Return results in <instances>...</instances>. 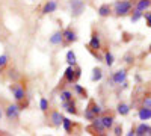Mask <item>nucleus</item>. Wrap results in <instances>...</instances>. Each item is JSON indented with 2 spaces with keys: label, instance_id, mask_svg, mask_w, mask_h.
<instances>
[{
  "label": "nucleus",
  "instance_id": "obj_1",
  "mask_svg": "<svg viewBox=\"0 0 151 136\" xmlns=\"http://www.w3.org/2000/svg\"><path fill=\"white\" fill-rule=\"evenodd\" d=\"M132 9V3L127 2V0H121V2H118L115 5V12L118 15H125V14H129Z\"/></svg>",
  "mask_w": 151,
  "mask_h": 136
},
{
  "label": "nucleus",
  "instance_id": "obj_2",
  "mask_svg": "<svg viewBox=\"0 0 151 136\" xmlns=\"http://www.w3.org/2000/svg\"><path fill=\"white\" fill-rule=\"evenodd\" d=\"M83 9H85V5L82 0H73L71 2V14L73 15H76V17L80 15L83 12Z\"/></svg>",
  "mask_w": 151,
  "mask_h": 136
},
{
  "label": "nucleus",
  "instance_id": "obj_3",
  "mask_svg": "<svg viewBox=\"0 0 151 136\" xmlns=\"http://www.w3.org/2000/svg\"><path fill=\"white\" fill-rule=\"evenodd\" d=\"M125 77H127V73H125L124 70H118L112 76V82H115V83H124L125 82Z\"/></svg>",
  "mask_w": 151,
  "mask_h": 136
},
{
  "label": "nucleus",
  "instance_id": "obj_4",
  "mask_svg": "<svg viewBox=\"0 0 151 136\" xmlns=\"http://www.w3.org/2000/svg\"><path fill=\"white\" fill-rule=\"evenodd\" d=\"M12 92H14V97H15V100H23V97H24V89L21 88V86H12Z\"/></svg>",
  "mask_w": 151,
  "mask_h": 136
},
{
  "label": "nucleus",
  "instance_id": "obj_5",
  "mask_svg": "<svg viewBox=\"0 0 151 136\" xmlns=\"http://www.w3.org/2000/svg\"><path fill=\"white\" fill-rule=\"evenodd\" d=\"M6 115H8L9 119H15V118H18V107H17V106H9Z\"/></svg>",
  "mask_w": 151,
  "mask_h": 136
},
{
  "label": "nucleus",
  "instance_id": "obj_6",
  "mask_svg": "<svg viewBox=\"0 0 151 136\" xmlns=\"http://www.w3.org/2000/svg\"><path fill=\"white\" fill-rule=\"evenodd\" d=\"M139 118H141L142 121L150 119V118H151V109H150V107H144V109H141V110H139Z\"/></svg>",
  "mask_w": 151,
  "mask_h": 136
},
{
  "label": "nucleus",
  "instance_id": "obj_7",
  "mask_svg": "<svg viewBox=\"0 0 151 136\" xmlns=\"http://www.w3.org/2000/svg\"><path fill=\"white\" fill-rule=\"evenodd\" d=\"M136 135H151V127L147 124H141L136 129Z\"/></svg>",
  "mask_w": 151,
  "mask_h": 136
},
{
  "label": "nucleus",
  "instance_id": "obj_8",
  "mask_svg": "<svg viewBox=\"0 0 151 136\" xmlns=\"http://www.w3.org/2000/svg\"><path fill=\"white\" fill-rule=\"evenodd\" d=\"M62 35H64L65 36V40L68 41V42H74L76 41V33L71 30V29H67L64 33H62Z\"/></svg>",
  "mask_w": 151,
  "mask_h": 136
},
{
  "label": "nucleus",
  "instance_id": "obj_9",
  "mask_svg": "<svg viewBox=\"0 0 151 136\" xmlns=\"http://www.w3.org/2000/svg\"><path fill=\"white\" fill-rule=\"evenodd\" d=\"M56 9V2L55 0H50V2L44 6V14H50V12H53Z\"/></svg>",
  "mask_w": 151,
  "mask_h": 136
},
{
  "label": "nucleus",
  "instance_id": "obj_10",
  "mask_svg": "<svg viewBox=\"0 0 151 136\" xmlns=\"http://www.w3.org/2000/svg\"><path fill=\"white\" fill-rule=\"evenodd\" d=\"M150 5H151V2H150V0H139V2H137V6H136V9H137V11H144V9L150 8Z\"/></svg>",
  "mask_w": 151,
  "mask_h": 136
},
{
  "label": "nucleus",
  "instance_id": "obj_11",
  "mask_svg": "<svg viewBox=\"0 0 151 136\" xmlns=\"http://www.w3.org/2000/svg\"><path fill=\"white\" fill-rule=\"evenodd\" d=\"M62 38H64V35H62L60 32H56L52 38H50V42H52V44H60Z\"/></svg>",
  "mask_w": 151,
  "mask_h": 136
},
{
  "label": "nucleus",
  "instance_id": "obj_12",
  "mask_svg": "<svg viewBox=\"0 0 151 136\" xmlns=\"http://www.w3.org/2000/svg\"><path fill=\"white\" fill-rule=\"evenodd\" d=\"M74 73H76V71H74L71 67H70V68H67V71H65V79H67L70 83L76 79V74H74Z\"/></svg>",
  "mask_w": 151,
  "mask_h": 136
},
{
  "label": "nucleus",
  "instance_id": "obj_13",
  "mask_svg": "<svg viewBox=\"0 0 151 136\" xmlns=\"http://www.w3.org/2000/svg\"><path fill=\"white\" fill-rule=\"evenodd\" d=\"M52 119H53V124H56V126H60L62 121H64V118H62V115H60L59 112H55V114L52 115Z\"/></svg>",
  "mask_w": 151,
  "mask_h": 136
},
{
  "label": "nucleus",
  "instance_id": "obj_14",
  "mask_svg": "<svg viewBox=\"0 0 151 136\" xmlns=\"http://www.w3.org/2000/svg\"><path fill=\"white\" fill-rule=\"evenodd\" d=\"M92 121H94V127H95V129H97L98 132H103V130L106 129V127H104V124H103V121H101V119H97V118H94Z\"/></svg>",
  "mask_w": 151,
  "mask_h": 136
},
{
  "label": "nucleus",
  "instance_id": "obj_15",
  "mask_svg": "<svg viewBox=\"0 0 151 136\" xmlns=\"http://www.w3.org/2000/svg\"><path fill=\"white\" fill-rule=\"evenodd\" d=\"M109 12H110V8H109L107 5L100 6V9H98V14L101 15V17H106V15H109Z\"/></svg>",
  "mask_w": 151,
  "mask_h": 136
},
{
  "label": "nucleus",
  "instance_id": "obj_16",
  "mask_svg": "<svg viewBox=\"0 0 151 136\" xmlns=\"http://www.w3.org/2000/svg\"><path fill=\"white\" fill-rule=\"evenodd\" d=\"M101 121H103V124H104V127H106V129L112 127V124H113V118H112V117H104Z\"/></svg>",
  "mask_w": 151,
  "mask_h": 136
},
{
  "label": "nucleus",
  "instance_id": "obj_17",
  "mask_svg": "<svg viewBox=\"0 0 151 136\" xmlns=\"http://www.w3.org/2000/svg\"><path fill=\"white\" fill-rule=\"evenodd\" d=\"M67 62H68L70 65H74V64H76V55H74L73 52H68V53H67Z\"/></svg>",
  "mask_w": 151,
  "mask_h": 136
},
{
  "label": "nucleus",
  "instance_id": "obj_18",
  "mask_svg": "<svg viewBox=\"0 0 151 136\" xmlns=\"http://www.w3.org/2000/svg\"><path fill=\"white\" fill-rule=\"evenodd\" d=\"M129 110H130V109H129L127 104H119V106H118V112H119L121 115H127Z\"/></svg>",
  "mask_w": 151,
  "mask_h": 136
},
{
  "label": "nucleus",
  "instance_id": "obj_19",
  "mask_svg": "<svg viewBox=\"0 0 151 136\" xmlns=\"http://www.w3.org/2000/svg\"><path fill=\"white\" fill-rule=\"evenodd\" d=\"M91 48H100V40H98L97 35H94L92 40H91Z\"/></svg>",
  "mask_w": 151,
  "mask_h": 136
},
{
  "label": "nucleus",
  "instance_id": "obj_20",
  "mask_svg": "<svg viewBox=\"0 0 151 136\" xmlns=\"http://www.w3.org/2000/svg\"><path fill=\"white\" fill-rule=\"evenodd\" d=\"M60 100H62V101H70V100H71V92L64 91V92L60 94Z\"/></svg>",
  "mask_w": 151,
  "mask_h": 136
},
{
  "label": "nucleus",
  "instance_id": "obj_21",
  "mask_svg": "<svg viewBox=\"0 0 151 136\" xmlns=\"http://www.w3.org/2000/svg\"><path fill=\"white\" fill-rule=\"evenodd\" d=\"M64 107L68 110L70 114H76V109H74V104H70L68 101H64Z\"/></svg>",
  "mask_w": 151,
  "mask_h": 136
},
{
  "label": "nucleus",
  "instance_id": "obj_22",
  "mask_svg": "<svg viewBox=\"0 0 151 136\" xmlns=\"http://www.w3.org/2000/svg\"><path fill=\"white\" fill-rule=\"evenodd\" d=\"M101 79V70H94V74H92V80L97 82Z\"/></svg>",
  "mask_w": 151,
  "mask_h": 136
},
{
  "label": "nucleus",
  "instance_id": "obj_23",
  "mask_svg": "<svg viewBox=\"0 0 151 136\" xmlns=\"http://www.w3.org/2000/svg\"><path fill=\"white\" fill-rule=\"evenodd\" d=\"M142 17V11H137L136 9V12H134V15L132 17V21H137V20H139Z\"/></svg>",
  "mask_w": 151,
  "mask_h": 136
},
{
  "label": "nucleus",
  "instance_id": "obj_24",
  "mask_svg": "<svg viewBox=\"0 0 151 136\" xmlns=\"http://www.w3.org/2000/svg\"><path fill=\"white\" fill-rule=\"evenodd\" d=\"M62 124H64V127H65L67 132L71 130V121H70V119H64V121H62Z\"/></svg>",
  "mask_w": 151,
  "mask_h": 136
},
{
  "label": "nucleus",
  "instance_id": "obj_25",
  "mask_svg": "<svg viewBox=\"0 0 151 136\" xmlns=\"http://www.w3.org/2000/svg\"><path fill=\"white\" fill-rule=\"evenodd\" d=\"M106 64H107V65H112V64H113V56H112L110 53L106 55Z\"/></svg>",
  "mask_w": 151,
  "mask_h": 136
},
{
  "label": "nucleus",
  "instance_id": "obj_26",
  "mask_svg": "<svg viewBox=\"0 0 151 136\" xmlns=\"http://www.w3.org/2000/svg\"><path fill=\"white\" fill-rule=\"evenodd\" d=\"M41 110H47V100L45 98H41Z\"/></svg>",
  "mask_w": 151,
  "mask_h": 136
},
{
  "label": "nucleus",
  "instance_id": "obj_27",
  "mask_svg": "<svg viewBox=\"0 0 151 136\" xmlns=\"http://www.w3.org/2000/svg\"><path fill=\"white\" fill-rule=\"evenodd\" d=\"M86 118L94 119V118H95V114H94V112H91V110H86Z\"/></svg>",
  "mask_w": 151,
  "mask_h": 136
},
{
  "label": "nucleus",
  "instance_id": "obj_28",
  "mask_svg": "<svg viewBox=\"0 0 151 136\" xmlns=\"http://www.w3.org/2000/svg\"><path fill=\"white\" fill-rule=\"evenodd\" d=\"M6 60H8V58L3 55V56H0V67H3L5 64H6Z\"/></svg>",
  "mask_w": 151,
  "mask_h": 136
},
{
  "label": "nucleus",
  "instance_id": "obj_29",
  "mask_svg": "<svg viewBox=\"0 0 151 136\" xmlns=\"http://www.w3.org/2000/svg\"><path fill=\"white\" fill-rule=\"evenodd\" d=\"M92 112L97 115V114H100V112H101V107H100V106H94L92 107Z\"/></svg>",
  "mask_w": 151,
  "mask_h": 136
},
{
  "label": "nucleus",
  "instance_id": "obj_30",
  "mask_svg": "<svg viewBox=\"0 0 151 136\" xmlns=\"http://www.w3.org/2000/svg\"><path fill=\"white\" fill-rule=\"evenodd\" d=\"M144 106L145 107H151V98H145V100H144Z\"/></svg>",
  "mask_w": 151,
  "mask_h": 136
},
{
  "label": "nucleus",
  "instance_id": "obj_31",
  "mask_svg": "<svg viewBox=\"0 0 151 136\" xmlns=\"http://www.w3.org/2000/svg\"><path fill=\"white\" fill-rule=\"evenodd\" d=\"M145 18H147V24H148V27H151V14H145Z\"/></svg>",
  "mask_w": 151,
  "mask_h": 136
},
{
  "label": "nucleus",
  "instance_id": "obj_32",
  "mask_svg": "<svg viewBox=\"0 0 151 136\" xmlns=\"http://www.w3.org/2000/svg\"><path fill=\"white\" fill-rule=\"evenodd\" d=\"M76 89H77V92H80V94H83V95H85V91L80 88V86H76Z\"/></svg>",
  "mask_w": 151,
  "mask_h": 136
},
{
  "label": "nucleus",
  "instance_id": "obj_33",
  "mask_svg": "<svg viewBox=\"0 0 151 136\" xmlns=\"http://www.w3.org/2000/svg\"><path fill=\"white\" fill-rule=\"evenodd\" d=\"M115 135H121V127H116V130H115Z\"/></svg>",
  "mask_w": 151,
  "mask_h": 136
},
{
  "label": "nucleus",
  "instance_id": "obj_34",
  "mask_svg": "<svg viewBox=\"0 0 151 136\" xmlns=\"http://www.w3.org/2000/svg\"><path fill=\"white\" fill-rule=\"evenodd\" d=\"M0 119H2V110H0Z\"/></svg>",
  "mask_w": 151,
  "mask_h": 136
},
{
  "label": "nucleus",
  "instance_id": "obj_35",
  "mask_svg": "<svg viewBox=\"0 0 151 136\" xmlns=\"http://www.w3.org/2000/svg\"><path fill=\"white\" fill-rule=\"evenodd\" d=\"M150 52H151V45H150Z\"/></svg>",
  "mask_w": 151,
  "mask_h": 136
}]
</instances>
